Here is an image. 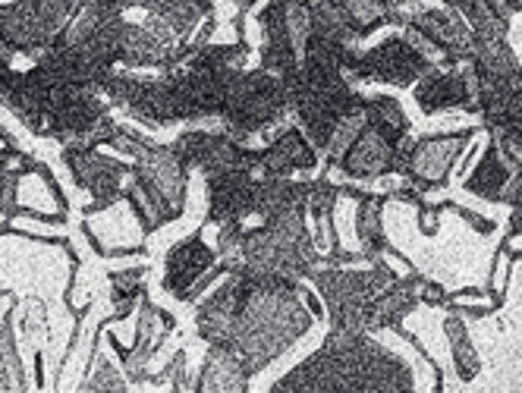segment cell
Listing matches in <instances>:
<instances>
[{
  "instance_id": "cell-21",
  "label": "cell",
  "mask_w": 522,
  "mask_h": 393,
  "mask_svg": "<svg viewBox=\"0 0 522 393\" xmlns=\"http://www.w3.org/2000/svg\"><path fill=\"white\" fill-rule=\"evenodd\" d=\"M331 4L346 16L353 32L368 41L375 32L397 29L403 23V13L394 0H331Z\"/></svg>"
},
{
  "instance_id": "cell-17",
  "label": "cell",
  "mask_w": 522,
  "mask_h": 393,
  "mask_svg": "<svg viewBox=\"0 0 522 393\" xmlns=\"http://www.w3.org/2000/svg\"><path fill=\"white\" fill-rule=\"evenodd\" d=\"M422 274L419 271H409L400 274L390 287L368 302L365 309V331L368 334H390L403 327V321L419 309L422 299H419V287H422Z\"/></svg>"
},
{
  "instance_id": "cell-12",
  "label": "cell",
  "mask_w": 522,
  "mask_h": 393,
  "mask_svg": "<svg viewBox=\"0 0 522 393\" xmlns=\"http://www.w3.org/2000/svg\"><path fill=\"white\" fill-rule=\"evenodd\" d=\"M400 13H403V23L416 29L428 45L438 51L444 67L469 60L472 29L460 13L444 7L441 0H409L406 7H400Z\"/></svg>"
},
{
  "instance_id": "cell-19",
  "label": "cell",
  "mask_w": 522,
  "mask_h": 393,
  "mask_svg": "<svg viewBox=\"0 0 522 393\" xmlns=\"http://www.w3.org/2000/svg\"><path fill=\"white\" fill-rule=\"evenodd\" d=\"M441 331H444V340H447V349H450V365H453L456 384H472L478 375H482L485 362L475 349V340H472V331H469V318L460 309H453V305H444Z\"/></svg>"
},
{
  "instance_id": "cell-6",
  "label": "cell",
  "mask_w": 522,
  "mask_h": 393,
  "mask_svg": "<svg viewBox=\"0 0 522 393\" xmlns=\"http://www.w3.org/2000/svg\"><path fill=\"white\" fill-rule=\"evenodd\" d=\"M434 60L425 57L400 29H387V35L375 45H362L356 67H353V85H384V89H412Z\"/></svg>"
},
{
  "instance_id": "cell-3",
  "label": "cell",
  "mask_w": 522,
  "mask_h": 393,
  "mask_svg": "<svg viewBox=\"0 0 522 393\" xmlns=\"http://www.w3.org/2000/svg\"><path fill=\"white\" fill-rule=\"evenodd\" d=\"M324 265L312 239V224L306 208L277 211L265 221L246 227L243 249H239L236 268L258 280H293L302 283L312 268Z\"/></svg>"
},
{
  "instance_id": "cell-31",
  "label": "cell",
  "mask_w": 522,
  "mask_h": 393,
  "mask_svg": "<svg viewBox=\"0 0 522 393\" xmlns=\"http://www.w3.org/2000/svg\"><path fill=\"white\" fill-rule=\"evenodd\" d=\"M516 151H519V158H522V145H519V148H516Z\"/></svg>"
},
{
  "instance_id": "cell-9",
  "label": "cell",
  "mask_w": 522,
  "mask_h": 393,
  "mask_svg": "<svg viewBox=\"0 0 522 393\" xmlns=\"http://www.w3.org/2000/svg\"><path fill=\"white\" fill-rule=\"evenodd\" d=\"M482 136V123L466 126V129H450V133H428L412 139V148L406 155L403 180L416 186L422 195L441 192L450 186L456 161L463 158V151Z\"/></svg>"
},
{
  "instance_id": "cell-16",
  "label": "cell",
  "mask_w": 522,
  "mask_h": 393,
  "mask_svg": "<svg viewBox=\"0 0 522 393\" xmlns=\"http://www.w3.org/2000/svg\"><path fill=\"white\" fill-rule=\"evenodd\" d=\"M205 180V221L208 227L227 224V221H246L252 224V199H255V180L258 173L252 167H233L221 173H208Z\"/></svg>"
},
{
  "instance_id": "cell-27",
  "label": "cell",
  "mask_w": 522,
  "mask_h": 393,
  "mask_svg": "<svg viewBox=\"0 0 522 393\" xmlns=\"http://www.w3.org/2000/svg\"><path fill=\"white\" fill-rule=\"evenodd\" d=\"M419 299L422 305H431V309H444V305L450 302V293L441 287V283H434V280H422V287H419Z\"/></svg>"
},
{
  "instance_id": "cell-28",
  "label": "cell",
  "mask_w": 522,
  "mask_h": 393,
  "mask_svg": "<svg viewBox=\"0 0 522 393\" xmlns=\"http://www.w3.org/2000/svg\"><path fill=\"white\" fill-rule=\"evenodd\" d=\"M258 4H261V0H211L214 13L221 10V7H227L230 10V19H246Z\"/></svg>"
},
{
  "instance_id": "cell-14",
  "label": "cell",
  "mask_w": 522,
  "mask_h": 393,
  "mask_svg": "<svg viewBox=\"0 0 522 393\" xmlns=\"http://www.w3.org/2000/svg\"><path fill=\"white\" fill-rule=\"evenodd\" d=\"M221 265L217 249L208 239V227L202 224L199 230H192L189 236H180L164 252V271H161V290L173 299L183 302L189 299V290L199 283L211 268Z\"/></svg>"
},
{
  "instance_id": "cell-1",
  "label": "cell",
  "mask_w": 522,
  "mask_h": 393,
  "mask_svg": "<svg viewBox=\"0 0 522 393\" xmlns=\"http://www.w3.org/2000/svg\"><path fill=\"white\" fill-rule=\"evenodd\" d=\"M419 378L412 362H406L394 346L378 334L334 331L321 340L287 375H280L271 390H362V393H406L416 390Z\"/></svg>"
},
{
  "instance_id": "cell-24",
  "label": "cell",
  "mask_w": 522,
  "mask_h": 393,
  "mask_svg": "<svg viewBox=\"0 0 522 393\" xmlns=\"http://www.w3.org/2000/svg\"><path fill=\"white\" fill-rule=\"evenodd\" d=\"M309 13H312V35L337 41V45H346V48L362 45V38L353 32V26L346 23V16L331 4V0H312Z\"/></svg>"
},
{
  "instance_id": "cell-20",
  "label": "cell",
  "mask_w": 522,
  "mask_h": 393,
  "mask_svg": "<svg viewBox=\"0 0 522 393\" xmlns=\"http://www.w3.org/2000/svg\"><path fill=\"white\" fill-rule=\"evenodd\" d=\"M384 205H387V195L375 192V189H365L356 199L353 230H356V243H359V252L365 255V261L384 258V252L390 246L387 230H384Z\"/></svg>"
},
{
  "instance_id": "cell-18",
  "label": "cell",
  "mask_w": 522,
  "mask_h": 393,
  "mask_svg": "<svg viewBox=\"0 0 522 393\" xmlns=\"http://www.w3.org/2000/svg\"><path fill=\"white\" fill-rule=\"evenodd\" d=\"M255 375L246 359L227 343H208L195 375V393H246Z\"/></svg>"
},
{
  "instance_id": "cell-4",
  "label": "cell",
  "mask_w": 522,
  "mask_h": 393,
  "mask_svg": "<svg viewBox=\"0 0 522 393\" xmlns=\"http://www.w3.org/2000/svg\"><path fill=\"white\" fill-rule=\"evenodd\" d=\"M287 120H290L287 82L261 67H249L230 85V95L224 101L221 117H217V126L239 142L261 145Z\"/></svg>"
},
{
  "instance_id": "cell-25",
  "label": "cell",
  "mask_w": 522,
  "mask_h": 393,
  "mask_svg": "<svg viewBox=\"0 0 522 393\" xmlns=\"http://www.w3.org/2000/svg\"><path fill=\"white\" fill-rule=\"evenodd\" d=\"M510 280H513V258L507 255V249L500 246L494 261H491V268H488V293L497 299V302H504L507 299V290H510Z\"/></svg>"
},
{
  "instance_id": "cell-13",
  "label": "cell",
  "mask_w": 522,
  "mask_h": 393,
  "mask_svg": "<svg viewBox=\"0 0 522 393\" xmlns=\"http://www.w3.org/2000/svg\"><path fill=\"white\" fill-rule=\"evenodd\" d=\"M321 170V151L306 139V133L287 120L280 129L258 145L255 173L258 177H287V180H309Z\"/></svg>"
},
{
  "instance_id": "cell-7",
  "label": "cell",
  "mask_w": 522,
  "mask_h": 393,
  "mask_svg": "<svg viewBox=\"0 0 522 393\" xmlns=\"http://www.w3.org/2000/svg\"><path fill=\"white\" fill-rule=\"evenodd\" d=\"M412 139H416V133L406 139H390L372 123H365L356 142L350 145V151H346L343 161L328 173V177L337 183H356V186H378L381 180H390V177L403 180V167H406Z\"/></svg>"
},
{
  "instance_id": "cell-8",
  "label": "cell",
  "mask_w": 522,
  "mask_h": 393,
  "mask_svg": "<svg viewBox=\"0 0 522 393\" xmlns=\"http://www.w3.org/2000/svg\"><path fill=\"white\" fill-rule=\"evenodd\" d=\"M129 170H133V180L158 202L164 221L167 224L180 221L186 211V199H189L192 170L180 161V155L170 148V142L148 139L139 148V155L129 161Z\"/></svg>"
},
{
  "instance_id": "cell-10",
  "label": "cell",
  "mask_w": 522,
  "mask_h": 393,
  "mask_svg": "<svg viewBox=\"0 0 522 393\" xmlns=\"http://www.w3.org/2000/svg\"><path fill=\"white\" fill-rule=\"evenodd\" d=\"M60 158H63V167L70 170L73 183L89 195V208L85 211H95V208H104V205L123 199L126 183L133 177L129 161L117 158L114 151H107L101 145L98 148L60 145Z\"/></svg>"
},
{
  "instance_id": "cell-29",
  "label": "cell",
  "mask_w": 522,
  "mask_h": 393,
  "mask_svg": "<svg viewBox=\"0 0 522 393\" xmlns=\"http://www.w3.org/2000/svg\"><path fill=\"white\" fill-rule=\"evenodd\" d=\"M488 7L494 10V16L507 19V23H513V16L522 13V0H488Z\"/></svg>"
},
{
  "instance_id": "cell-26",
  "label": "cell",
  "mask_w": 522,
  "mask_h": 393,
  "mask_svg": "<svg viewBox=\"0 0 522 393\" xmlns=\"http://www.w3.org/2000/svg\"><path fill=\"white\" fill-rule=\"evenodd\" d=\"M447 211H456V217H460V221H466L478 236H494L497 233V221H494V217H488V214H482V211H472V208L456 205V202H450Z\"/></svg>"
},
{
  "instance_id": "cell-30",
  "label": "cell",
  "mask_w": 522,
  "mask_h": 393,
  "mask_svg": "<svg viewBox=\"0 0 522 393\" xmlns=\"http://www.w3.org/2000/svg\"><path fill=\"white\" fill-rule=\"evenodd\" d=\"M500 246L507 249V255H510L513 261H522V233H510Z\"/></svg>"
},
{
  "instance_id": "cell-15",
  "label": "cell",
  "mask_w": 522,
  "mask_h": 393,
  "mask_svg": "<svg viewBox=\"0 0 522 393\" xmlns=\"http://www.w3.org/2000/svg\"><path fill=\"white\" fill-rule=\"evenodd\" d=\"M522 167V158L513 145H504L488 136V142L478 151L475 164L460 180L463 192L472 199H482L488 205H507L513 195V177Z\"/></svg>"
},
{
  "instance_id": "cell-22",
  "label": "cell",
  "mask_w": 522,
  "mask_h": 393,
  "mask_svg": "<svg viewBox=\"0 0 522 393\" xmlns=\"http://www.w3.org/2000/svg\"><path fill=\"white\" fill-rule=\"evenodd\" d=\"M365 123H372L375 129H381V133H387L390 139L412 136V120L406 114V107L400 104L397 95H387V92L365 95Z\"/></svg>"
},
{
  "instance_id": "cell-5",
  "label": "cell",
  "mask_w": 522,
  "mask_h": 393,
  "mask_svg": "<svg viewBox=\"0 0 522 393\" xmlns=\"http://www.w3.org/2000/svg\"><path fill=\"white\" fill-rule=\"evenodd\" d=\"M400 274L384 258L365 261V265H318L306 277L312 290L321 296L328 327L334 331H365V309L375 296H381Z\"/></svg>"
},
{
  "instance_id": "cell-2",
  "label": "cell",
  "mask_w": 522,
  "mask_h": 393,
  "mask_svg": "<svg viewBox=\"0 0 522 393\" xmlns=\"http://www.w3.org/2000/svg\"><path fill=\"white\" fill-rule=\"evenodd\" d=\"M302 283L258 280L249 274V290L236 312L227 346H233L246 359L255 378L261 371H268L277 359H284L318 324V318L302 302Z\"/></svg>"
},
{
  "instance_id": "cell-23",
  "label": "cell",
  "mask_w": 522,
  "mask_h": 393,
  "mask_svg": "<svg viewBox=\"0 0 522 393\" xmlns=\"http://www.w3.org/2000/svg\"><path fill=\"white\" fill-rule=\"evenodd\" d=\"M478 120H482V129L491 139L519 148L522 145V92L510 95L504 104L494 107V111H488V114H482Z\"/></svg>"
},
{
  "instance_id": "cell-11",
  "label": "cell",
  "mask_w": 522,
  "mask_h": 393,
  "mask_svg": "<svg viewBox=\"0 0 522 393\" xmlns=\"http://www.w3.org/2000/svg\"><path fill=\"white\" fill-rule=\"evenodd\" d=\"M412 101L425 117L441 114H472L478 117V73L469 60L453 63H434V67L412 85Z\"/></svg>"
}]
</instances>
